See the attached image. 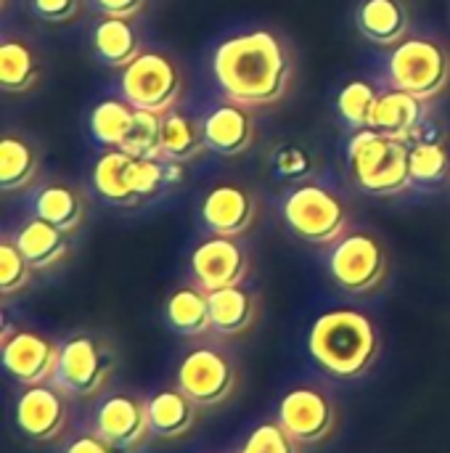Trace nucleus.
Wrapping results in <instances>:
<instances>
[{
	"label": "nucleus",
	"instance_id": "19",
	"mask_svg": "<svg viewBox=\"0 0 450 453\" xmlns=\"http://www.w3.org/2000/svg\"><path fill=\"white\" fill-rule=\"evenodd\" d=\"M210 295V316H212V332L220 337H239L252 329L257 319V300L249 289L225 287Z\"/></svg>",
	"mask_w": 450,
	"mask_h": 453
},
{
	"label": "nucleus",
	"instance_id": "2",
	"mask_svg": "<svg viewBox=\"0 0 450 453\" xmlns=\"http://www.w3.org/2000/svg\"><path fill=\"white\" fill-rule=\"evenodd\" d=\"M308 353L326 377L342 382L358 380L379 358V334L374 321L361 311H326L310 326Z\"/></svg>",
	"mask_w": 450,
	"mask_h": 453
},
{
	"label": "nucleus",
	"instance_id": "36",
	"mask_svg": "<svg viewBox=\"0 0 450 453\" xmlns=\"http://www.w3.org/2000/svg\"><path fill=\"white\" fill-rule=\"evenodd\" d=\"M276 167L284 178H302L310 173V157L297 146H286L276 154Z\"/></svg>",
	"mask_w": 450,
	"mask_h": 453
},
{
	"label": "nucleus",
	"instance_id": "23",
	"mask_svg": "<svg viewBox=\"0 0 450 453\" xmlns=\"http://www.w3.org/2000/svg\"><path fill=\"white\" fill-rule=\"evenodd\" d=\"M93 48L95 56L109 66H127L141 56L138 35L130 27V19L103 16L93 29Z\"/></svg>",
	"mask_w": 450,
	"mask_h": 453
},
{
	"label": "nucleus",
	"instance_id": "35",
	"mask_svg": "<svg viewBox=\"0 0 450 453\" xmlns=\"http://www.w3.org/2000/svg\"><path fill=\"white\" fill-rule=\"evenodd\" d=\"M167 180V165L162 157H133L130 162V186L138 199L154 196Z\"/></svg>",
	"mask_w": 450,
	"mask_h": 453
},
{
	"label": "nucleus",
	"instance_id": "24",
	"mask_svg": "<svg viewBox=\"0 0 450 453\" xmlns=\"http://www.w3.org/2000/svg\"><path fill=\"white\" fill-rule=\"evenodd\" d=\"M130 162L133 157L122 149L103 151L93 167V186L101 199L111 204H135L138 196L130 186Z\"/></svg>",
	"mask_w": 450,
	"mask_h": 453
},
{
	"label": "nucleus",
	"instance_id": "28",
	"mask_svg": "<svg viewBox=\"0 0 450 453\" xmlns=\"http://www.w3.org/2000/svg\"><path fill=\"white\" fill-rule=\"evenodd\" d=\"M34 173H37L34 149L16 135H3V141H0V186H3V191L27 188L32 183Z\"/></svg>",
	"mask_w": 450,
	"mask_h": 453
},
{
	"label": "nucleus",
	"instance_id": "20",
	"mask_svg": "<svg viewBox=\"0 0 450 453\" xmlns=\"http://www.w3.org/2000/svg\"><path fill=\"white\" fill-rule=\"evenodd\" d=\"M419 119H422V98L393 88L387 93H379L369 127L377 133H385L390 138L406 141L408 135L416 133Z\"/></svg>",
	"mask_w": 450,
	"mask_h": 453
},
{
	"label": "nucleus",
	"instance_id": "21",
	"mask_svg": "<svg viewBox=\"0 0 450 453\" xmlns=\"http://www.w3.org/2000/svg\"><path fill=\"white\" fill-rule=\"evenodd\" d=\"M355 24L377 45L403 42L408 32V11L400 0H363L355 13Z\"/></svg>",
	"mask_w": 450,
	"mask_h": 453
},
{
	"label": "nucleus",
	"instance_id": "26",
	"mask_svg": "<svg viewBox=\"0 0 450 453\" xmlns=\"http://www.w3.org/2000/svg\"><path fill=\"white\" fill-rule=\"evenodd\" d=\"M204 143V133L202 127H196V122L180 111H167L162 114V149L159 157L170 159V162H186L194 159L202 151Z\"/></svg>",
	"mask_w": 450,
	"mask_h": 453
},
{
	"label": "nucleus",
	"instance_id": "38",
	"mask_svg": "<svg viewBox=\"0 0 450 453\" xmlns=\"http://www.w3.org/2000/svg\"><path fill=\"white\" fill-rule=\"evenodd\" d=\"M64 453H130V451H125V449H119V446H114V443H109L103 435H98V433L93 430V433H82V435L72 438V441L66 443Z\"/></svg>",
	"mask_w": 450,
	"mask_h": 453
},
{
	"label": "nucleus",
	"instance_id": "27",
	"mask_svg": "<svg viewBox=\"0 0 450 453\" xmlns=\"http://www.w3.org/2000/svg\"><path fill=\"white\" fill-rule=\"evenodd\" d=\"M40 77L37 58L24 40H5L0 45V85L5 93H24Z\"/></svg>",
	"mask_w": 450,
	"mask_h": 453
},
{
	"label": "nucleus",
	"instance_id": "37",
	"mask_svg": "<svg viewBox=\"0 0 450 453\" xmlns=\"http://www.w3.org/2000/svg\"><path fill=\"white\" fill-rule=\"evenodd\" d=\"M29 5L42 21H53V24L69 21L80 8L77 0H29Z\"/></svg>",
	"mask_w": 450,
	"mask_h": 453
},
{
	"label": "nucleus",
	"instance_id": "30",
	"mask_svg": "<svg viewBox=\"0 0 450 453\" xmlns=\"http://www.w3.org/2000/svg\"><path fill=\"white\" fill-rule=\"evenodd\" d=\"M130 157H159L162 149V114L135 109L130 130L119 146Z\"/></svg>",
	"mask_w": 450,
	"mask_h": 453
},
{
	"label": "nucleus",
	"instance_id": "11",
	"mask_svg": "<svg viewBox=\"0 0 450 453\" xmlns=\"http://www.w3.org/2000/svg\"><path fill=\"white\" fill-rule=\"evenodd\" d=\"M58 356L61 345L29 329H16L11 337L0 340L3 369L24 388L53 382L58 372Z\"/></svg>",
	"mask_w": 450,
	"mask_h": 453
},
{
	"label": "nucleus",
	"instance_id": "9",
	"mask_svg": "<svg viewBox=\"0 0 450 453\" xmlns=\"http://www.w3.org/2000/svg\"><path fill=\"white\" fill-rule=\"evenodd\" d=\"M178 388L196 403V406H220L236 390V366L228 353L212 345H199L188 350L175 374Z\"/></svg>",
	"mask_w": 450,
	"mask_h": 453
},
{
	"label": "nucleus",
	"instance_id": "16",
	"mask_svg": "<svg viewBox=\"0 0 450 453\" xmlns=\"http://www.w3.org/2000/svg\"><path fill=\"white\" fill-rule=\"evenodd\" d=\"M202 133H204L207 149L225 154V157H236L249 149V143L255 138V122L244 104L223 101L220 106H215L207 114Z\"/></svg>",
	"mask_w": 450,
	"mask_h": 453
},
{
	"label": "nucleus",
	"instance_id": "3",
	"mask_svg": "<svg viewBox=\"0 0 450 453\" xmlns=\"http://www.w3.org/2000/svg\"><path fill=\"white\" fill-rule=\"evenodd\" d=\"M347 162L358 188L374 196H393L414 183L411 146L371 127L353 133L347 143Z\"/></svg>",
	"mask_w": 450,
	"mask_h": 453
},
{
	"label": "nucleus",
	"instance_id": "8",
	"mask_svg": "<svg viewBox=\"0 0 450 453\" xmlns=\"http://www.w3.org/2000/svg\"><path fill=\"white\" fill-rule=\"evenodd\" d=\"M329 273L339 289L369 295L379 289L387 276V252L371 234H347L329 255Z\"/></svg>",
	"mask_w": 450,
	"mask_h": 453
},
{
	"label": "nucleus",
	"instance_id": "5",
	"mask_svg": "<svg viewBox=\"0 0 450 453\" xmlns=\"http://www.w3.org/2000/svg\"><path fill=\"white\" fill-rule=\"evenodd\" d=\"M289 231L308 244H337L345 236L347 210L339 196L324 186H300L284 199Z\"/></svg>",
	"mask_w": 450,
	"mask_h": 453
},
{
	"label": "nucleus",
	"instance_id": "29",
	"mask_svg": "<svg viewBox=\"0 0 450 453\" xmlns=\"http://www.w3.org/2000/svg\"><path fill=\"white\" fill-rule=\"evenodd\" d=\"M133 114H135V109L125 98H106V101H101L93 109V114H90V133H93V138L101 146L119 149L125 135H127V130H130Z\"/></svg>",
	"mask_w": 450,
	"mask_h": 453
},
{
	"label": "nucleus",
	"instance_id": "15",
	"mask_svg": "<svg viewBox=\"0 0 450 453\" xmlns=\"http://www.w3.org/2000/svg\"><path fill=\"white\" fill-rule=\"evenodd\" d=\"M202 220L210 228V234L236 239V236H241V234H247L252 228V223H255V202L244 188H239L233 183H220L204 196Z\"/></svg>",
	"mask_w": 450,
	"mask_h": 453
},
{
	"label": "nucleus",
	"instance_id": "18",
	"mask_svg": "<svg viewBox=\"0 0 450 453\" xmlns=\"http://www.w3.org/2000/svg\"><path fill=\"white\" fill-rule=\"evenodd\" d=\"M164 321L180 337L196 340V337L210 334L212 332L210 295L196 284L178 287L164 303Z\"/></svg>",
	"mask_w": 450,
	"mask_h": 453
},
{
	"label": "nucleus",
	"instance_id": "34",
	"mask_svg": "<svg viewBox=\"0 0 450 453\" xmlns=\"http://www.w3.org/2000/svg\"><path fill=\"white\" fill-rule=\"evenodd\" d=\"M32 271L34 268L21 255L16 242L3 239V244H0V292H3V297H8L13 292H21L29 284Z\"/></svg>",
	"mask_w": 450,
	"mask_h": 453
},
{
	"label": "nucleus",
	"instance_id": "6",
	"mask_svg": "<svg viewBox=\"0 0 450 453\" xmlns=\"http://www.w3.org/2000/svg\"><path fill=\"white\" fill-rule=\"evenodd\" d=\"M114 372V353L93 334H72L61 342L53 385L66 395L90 398L103 390Z\"/></svg>",
	"mask_w": 450,
	"mask_h": 453
},
{
	"label": "nucleus",
	"instance_id": "17",
	"mask_svg": "<svg viewBox=\"0 0 450 453\" xmlns=\"http://www.w3.org/2000/svg\"><path fill=\"white\" fill-rule=\"evenodd\" d=\"M146 406H149L151 435H156L162 441L183 438L196 425V403L180 388L156 390L146 401Z\"/></svg>",
	"mask_w": 450,
	"mask_h": 453
},
{
	"label": "nucleus",
	"instance_id": "33",
	"mask_svg": "<svg viewBox=\"0 0 450 453\" xmlns=\"http://www.w3.org/2000/svg\"><path fill=\"white\" fill-rule=\"evenodd\" d=\"M236 453H300V443L278 425L273 422H260L239 446Z\"/></svg>",
	"mask_w": 450,
	"mask_h": 453
},
{
	"label": "nucleus",
	"instance_id": "14",
	"mask_svg": "<svg viewBox=\"0 0 450 453\" xmlns=\"http://www.w3.org/2000/svg\"><path fill=\"white\" fill-rule=\"evenodd\" d=\"M93 430L103 435L109 443L133 451L146 443L151 435L149 425V406L143 398L130 393H111L95 406Z\"/></svg>",
	"mask_w": 450,
	"mask_h": 453
},
{
	"label": "nucleus",
	"instance_id": "13",
	"mask_svg": "<svg viewBox=\"0 0 450 453\" xmlns=\"http://www.w3.org/2000/svg\"><path fill=\"white\" fill-rule=\"evenodd\" d=\"M249 273V260L241 244L231 236L212 234L191 252L194 284L204 292H217L225 287H239Z\"/></svg>",
	"mask_w": 450,
	"mask_h": 453
},
{
	"label": "nucleus",
	"instance_id": "32",
	"mask_svg": "<svg viewBox=\"0 0 450 453\" xmlns=\"http://www.w3.org/2000/svg\"><path fill=\"white\" fill-rule=\"evenodd\" d=\"M450 159L443 143L419 141L411 146V178L416 183H438L448 175Z\"/></svg>",
	"mask_w": 450,
	"mask_h": 453
},
{
	"label": "nucleus",
	"instance_id": "25",
	"mask_svg": "<svg viewBox=\"0 0 450 453\" xmlns=\"http://www.w3.org/2000/svg\"><path fill=\"white\" fill-rule=\"evenodd\" d=\"M34 218L48 220L64 234H72L82 223V199L74 188L64 183H50L34 199Z\"/></svg>",
	"mask_w": 450,
	"mask_h": 453
},
{
	"label": "nucleus",
	"instance_id": "1",
	"mask_svg": "<svg viewBox=\"0 0 450 453\" xmlns=\"http://www.w3.org/2000/svg\"><path fill=\"white\" fill-rule=\"evenodd\" d=\"M212 72L228 101L265 106L286 93L292 64L284 42L265 29L223 40L212 58Z\"/></svg>",
	"mask_w": 450,
	"mask_h": 453
},
{
	"label": "nucleus",
	"instance_id": "7",
	"mask_svg": "<svg viewBox=\"0 0 450 453\" xmlns=\"http://www.w3.org/2000/svg\"><path fill=\"white\" fill-rule=\"evenodd\" d=\"M119 88L133 109L167 114L180 96V72L167 56L146 50L125 66Z\"/></svg>",
	"mask_w": 450,
	"mask_h": 453
},
{
	"label": "nucleus",
	"instance_id": "31",
	"mask_svg": "<svg viewBox=\"0 0 450 453\" xmlns=\"http://www.w3.org/2000/svg\"><path fill=\"white\" fill-rule=\"evenodd\" d=\"M377 98H379V93L369 82L353 80V82H347L339 90V96H337V111L342 114V119L353 130H363L371 122V111L377 106Z\"/></svg>",
	"mask_w": 450,
	"mask_h": 453
},
{
	"label": "nucleus",
	"instance_id": "10",
	"mask_svg": "<svg viewBox=\"0 0 450 453\" xmlns=\"http://www.w3.org/2000/svg\"><path fill=\"white\" fill-rule=\"evenodd\" d=\"M276 419L300 446H316L334 433L337 409L321 388L300 385L284 393Z\"/></svg>",
	"mask_w": 450,
	"mask_h": 453
},
{
	"label": "nucleus",
	"instance_id": "39",
	"mask_svg": "<svg viewBox=\"0 0 450 453\" xmlns=\"http://www.w3.org/2000/svg\"><path fill=\"white\" fill-rule=\"evenodd\" d=\"M95 8L103 16H117V19H133L135 13H141L146 0H93Z\"/></svg>",
	"mask_w": 450,
	"mask_h": 453
},
{
	"label": "nucleus",
	"instance_id": "22",
	"mask_svg": "<svg viewBox=\"0 0 450 453\" xmlns=\"http://www.w3.org/2000/svg\"><path fill=\"white\" fill-rule=\"evenodd\" d=\"M16 247L21 250V255L29 260V265L34 271H45L56 263H61L66 257V234L56 226H50L42 218H32L27 220L19 234H16Z\"/></svg>",
	"mask_w": 450,
	"mask_h": 453
},
{
	"label": "nucleus",
	"instance_id": "4",
	"mask_svg": "<svg viewBox=\"0 0 450 453\" xmlns=\"http://www.w3.org/2000/svg\"><path fill=\"white\" fill-rule=\"evenodd\" d=\"M393 88L406 90L422 101L446 90L450 80L448 50L430 37H408L398 42L387 61Z\"/></svg>",
	"mask_w": 450,
	"mask_h": 453
},
{
	"label": "nucleus",
	"instance_id": "12",
	"mask_svg": "<svg viewBox=\"0 0 450 453\" xmlns=\"http://www.w3.org/2000/svg\"><path fill=\"white\" fill-rule=\"evenodd\" d=\"M13 422L16 430L34 443H50L61 438L69 425L66 393L50 382L24 388L13 406Z\"/></svg>",
	"mask_w": 450,
	"mask_h": 453
}]
</instances>
